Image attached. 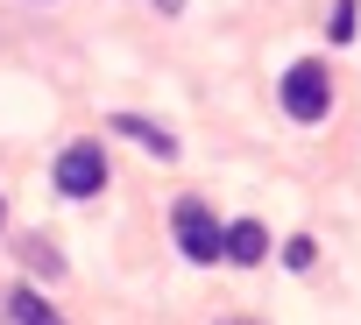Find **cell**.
I'll return each instance as SVG.
<instances>
[{"mask_svg": "<svg viewBox=\"0 0 361 325\" xmlns=\"http://www.w3.org/2000/svg\"><path fill=\"white\" fill-rule=\"evenodd\" d=\"M106 184V148L99 141H71L64 155H57V191L64 198H92Z\"/></svg>", "mask_w": 361, "mask_h": 325, "instance_id": "3", "label": "cell"}, {"mask_svg": "<svg viewBox=\"0 0 361 325\" xmlns=\"http://www.w3.org/2000/svg\"><path fill=\"white\" fill-rule=\"evenodd\" d=\"M8 304H15V318H22V325H57V311H50V304H43L36 290H15Z\"/></svg>", "mask_w": 361, "mask_h": 325, "instance_id": "6", "label": "cell"}, {"mask_svg": "<svg viewBox=\"0 0 361 325\" xmlns=\"http://www.w3.org/2000/svg\"><path fill=\"white\" fill-rule=\"evenodd\" d=\"M333 43H354V0H340V8H333Z\"/></svg>", "mask_w": 361, "mask_h": 325, "instance_id": "9", "label": "cell"}, {"mask_svg": "<svg viewBox=\"0 0 361 325\" xmlns=\"http://www.w3.org/2000/svg\"><path fill=\"white\" fill-rule=\"evenodd\" d=\"M170 227H177V248H185V262H220V255H227V227L206 212V198H177Z\"/></svg>", "mask_w": 361, "mask_h": 325, "instance_id": "1", "label": "cell"}, {"mask_svg": "<svg viewBox=\"0 0 361 325\" xmlns=\"http://www.w3.org/2000/svg\"><path fill=\"white\" fill-rule=\"evenodd\" d=\"M283 262H290V269H312V262H319V241H305V234L283 241Z\"/></svg>", "mask_w": 361, "mask_h": 325, "instance_id": "8", "label": "cell"}, {"mask_svg": "<svg viewBox=\"0 0 361 325\" xmlns=\"http://www.w3.org/2000/svg\"><path fill=\"white\" fill-rule=\"evenodd\" d=\"M326 106H333V78H326V64H319V57L290 64V71H283V113L312 127V120H326Z\"/></svg>", "mask_w": 361, "mask_h": 325, "instance_id": "2", "label": "cell"}, {"mask_svg": "<svg viewBox=\"0 0 361 325\" xmlns=\"http://www.w3.org/2000/svg\"><path fill=\"white\" fill-rule=\"evenodd\" d=\"M22 262H29V269H43V276H50V283H57V276H64V262H57V255H50V241H43V234H36V241H22Z\"/></svg>", "mask_w": 361, "mask_h": 325, "instance_id": "7", "label": "cell"}, {"mask_svg": "<svg viewBox=\"0 0 361 325\" xmlns=\"http://www.w3.org/2000/svg\"><path fill=\"white\" fill-rule=\"evenodd\" d=\"M227 262H241V269L269 262V234H262V219H234V227H227Z\"/></svg>", "mask_w": 361, "mask_h": 325, "instance_id": "5", "label": "cell"}, {"mask_svg": "<svg viewBox=\"0 0 361 325\" xmlns=\"http://www.w3.org/2000/svg\"><path fill=\"white\" fill-rule=\"evenodd\" d=\"M114 134H128V141H142L156 162H170L177 155V141H170V127H156V120H142V113H114Z\"/></svg>", "mask_w": 361, "mask_h": 325, "instance_id": "4", "label": "cell"}, {"mask_svg": "<svg viewBox=\"0 0 361 325\" xmlns=\"http://www.w3.org/2000/svg\"><path fill=\"white\" fill-rule=\"evenodd\" d=\"M0 227H8V205H0Z\"/></svg>", "mask_w": 361, "mask_h": 325, "instance_id": "10", "label": "cell"}]
</instances>
